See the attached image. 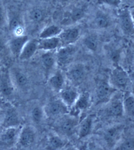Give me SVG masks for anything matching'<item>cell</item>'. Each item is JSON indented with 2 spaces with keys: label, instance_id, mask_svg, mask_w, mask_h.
Wrapping results in <instances>:
<instances>
[{
  "label": "cell",
  "instance_id": "13",
  "mask_svg": "<svg viewBox=\"0 0 134 150\" xmlns=\"http://www.w3.org/2000/svg\"><path fill=\"white\" fill-rule=\"evenodd\" d=\"M72 48L70 47L62 49L59 52V58L61 60H65L72 53Z\"/></svg>",
  "mask_w": 134,
  "mask_h": 150
},
{
  "label": "cell",
  "instance_id": "26",
  "mask_svg": "<svg viewBox=\"0 0 134 150\" xmlns=\"http://www.w3.org/2000/svg\"><path fill=\"white\" fill-rule=\"evenodd\" d=\"M111 59L116 63L118 64L120 58V54L117 51H113L111 54Z\"/></svg>",
  "mask_w": 134,
  "mask_h": 150
},
{
  "label": "cell",
  "instance_id": "1",
  "mask_svg": "<svg viewBox=\"0 0 134 150\" xmlns=\"http://www.w3.org/2000/svg\"><path fill=\"white\" fill-rule=\"evenodd\" d=\"M112 80L113 84L117 88L125 90L131 80L128 73L120 67H117L112 73Z\"/></svg>",
  "mask_w": 134,
  "mask_h": 150
},
{
  "label": "cell",
  "instance_id": "23",
  "mask_svg": "<svg viewBox=\"0 0 134 150\" xmlns=\"http://www.w3.org/2000/svg\"><path fill=\"white\" fill-rule=\"evenodd\" d=\"M61 106L58 103H55L53 104L51 107V112L53 114H57L59 113L61 110Z\"/></svg>",
  "mask_w": 134,
  "mask_h": 150
},
{
  "label": "cell",
  "instance_id": "20",
  "mask_svg": "<svg viewBox=\"0 0 134 150\" xmlns=\"http://www.w3.org/2000/svg\"><path fill=\"white\" fill-rule=\"evenodd\" d=\"M84 15V12L80 9H77L74 10L72 14L73 19L74 21H77L81 19Z\"/></svg>",
  "mask_w": 134,
  "mask_h": 150
},
{
  "label": "cell",
  "instance_id": "11",
  "mask_svg": "<svg viewBox=\"0 0 134 150\" xmlns=\"http://www.w3.org/2000/svg\"><path fill=\"white\" fill-rule=\"evenodd\" d=\"M118 150H134V137L123 141L117 147Z\"/></svg>",
  "mask_w": 134,
  "mask_h": 150
},
{
  "label": "cell",
  "instance_id": "34",
  "mask_svg": "<svg viewBox=\"0 0 134 150\" xmlns=\"http://www.w3.org/2000/svg\"><path fill=\"white\" fill-rule=\"evenodd\" d=\"M78 106L80 108L83 109L85 108L87 106L86 101L84 100L81 99L78 102Z\"/></svg>",
  "mask_w": 134,
  "mask_h": 150
},
{
  "label": "cell",
  "instance_id": "28",
  "mask_svg": "<svg viewBox=\"0 0 134 150\" xmlns=\"http://www.w3.org/2000/svg\"><path fill=\"white\" fill-rule=\"evenodd\" d=\"M17 119L15 115H11L8 116L6 119L7 122L8 124H13L16 122Z\"/></svg>",
  "mask_w": 134,
  "mask_h": 150
},
{
  "label": "cell",
  "instance_id": "16",
  "mask_svg": "<svg viewBox=\"0 0 134 150\" xmlns=\"http://www.w3.org/2000/svg\"><path fill=\"white\" fill-rule=\"evenodd\" d=\"M85 43L86 46L89 49L93 51H95L97 47V43L95 40L93 38L89 37L86 39Z\"/></svg>",
  "mask_w": 134,
  "mask_h": 150
},
{
  "label": "cell",
  "instance_id": "22",
  "mask_svg": "<svg viewBox=\"0 0 134 150\" xmlns=\"http://www.w3.org/2000/svg\"><path fill=\"white\" fill-rule=\"evenodd\" d=\"M17 82L20 85L25 84L27 82V79L26 76L22 74H19L17 75Z\"/></svg>",
  "mask_w": 134,
  "mask_h": 150
},
{
  "label": "cell",
  "instance_id": "2",
  "mask_svg": "<svg viewBox=\"0 0 134 150\" xmlns=\"http://www.w3.org/2000/svg\"><path fill=\"white\" fill-rule=\"evenodd\" d=\"M120 25L124 33L127 35L134 33V24L130 12L123 11L120 16Z\"/></svg>",
  "mask_w": 134,
  "mask_h": 150
},
{
  "label": "cell",
  "instance_id": "24",
  "mask_svg": "<svg viewBox=\"0 0 134 150\" xmlns=\"http://www.w3.org/2000/svg\"><path fill=\"white\" fill-rule=\"evenodd\" d=\"M82 69L78 67L74 70L73 72V76L75 79H78L82 75Z\"/></svg>",
  "mask_w": 134,
  "mask_h": 150
},
{
  "label": "cell",
  "instance_id": "17",
  "mask_svg": "<svg viewBox=\"0 0 134 150\" xmlns=\"http://www.w3.org/2000/svg\"><path fill=\"white\" fill-rule=\"evenodd\" d=\"M43 16L42 11L38 9L34 10L31 14V19L36 21H39L41 20Z\"/></svg>",
  "mask_w": 134,
  "mask_h": 150
},
{
  "label": "cell",
  "instance_id": "7",
  "mask_svg": "<svg viewBox=\"0 0 134 150\" xmlns=\"http://www.w3.org/2000/svg\"><path fill=\"white\" fill-rule=\"evenodd\" d=\"M114 90H115L111 88L107 83H104L99 88L98 90V94L100 98H104L108 97Z\"/></svg>",
  "mask_w": 134,
  "mask_h": 150
},
{
  "label": "cell",
  "instance_id": "31",
  "mask_svg": "<svg viewBox=\"0 0 134 150\" xmlns=\"http://www.w3.org/2000/svg\"><path fill=\"white\" fill-rule=\"evenodd\" d=\"M15 135V130L13 129L9 130L8 131L6 135V139H12L13 138Z\"/></svg>",
  "mask_w": 134,
  "mask_h": 150
},
{
  "label": "cell",
  "instance_id": "29",
  "mask_svg": "<svg viewBox=\"0 0 134 150\" xmlns=\"http://www.w3.org/2000/svg\"><path fill=\"white\" fill-rule=\"evenodd\" d=\"M63 97L64 99L67 101H71L73 98L72 94L70 91H66L63 94Z\"/></svg>",
  "mask_w": 134,
  "mask_h": 150
},
{
  "label": "cell",
  "instance_id": "5",
  "mask_svg": "<svg viewBox=\"0 0 134 150\" xmlns=\"http://www.w3.org/2000/svg\"><path fill=\"white\" fill-rule=\"evenodd\" d=\"M28 40L27 36H22L13 40L11 43V48L13 54H18L20 53L22 49Z\"/></svg>",
  "mask_w": 134,
  "mask_h": 150
},
{
  "label": "cell",
  "instance_id": "39",
  "mask_svg": "<svg viewBox=\"0 0 134 150\" xmlns=\"http://www.w3.org/2000/svg\"><path fill=\"white\" fill-rule=\"evenodd\" d=\"M131 14L133 22L134 24V11H132L131 13Z\"/></svg>",
  "mask_w": 134,
  "mask_h": 150
},
{
  "label": "cell",
  "instance_id": "12",
  "mask_svg": "<svg viewBox=\"0 0 134 150\" xmlns=\"http://www.w3.org/2000/svg\"><path fill=\"white\" fill-rule=\"evenodd\" d=\"M59 31V29L58 27L55 26H51L45 30L44 31L40 34V37L42 38H46L52 36V35H55L57 34Z\"/></svg>",
  "mask_w": 134,
  "mask_h": 150
},
{
  "label": "cell",
  "instance_id": "8",
  "mask_svg": "<svg viewBox=\"0 0 134 150\" xmlns=\"http://www.w3.org/2000/svg\"><path fill=\"white\" fill-rule=\"evenodd\" d=\"M59 43L58 39L52 38L44 40L40 42V47L44 49H52L57 46Z\"/></svg>",
  "mask_w": 134,
  "mask_h": 150
},
{
  "label": "cell",
  "instance_id": "38",
  "mask_svg": "<svg viewBox=\"0 0 134 150\" xmlns=\"http://www.w3.org/2000/svg\"><path fill=\"white\" fill-rule=\"evenodd\" d=\"M3 48V44L1 41H0V51H1Z\"/></svg>",
  "mask_w": 134,
  "mask_h": 150
},
{
  "label": "cell",
  "instance_id": "35",
  "mask_svg": "<svg viewBox=\"0 0 134 150\" xmlns=\"http://www.w3.org/2000/svg\"><path fill=\"white\" fill-rule=\"evenodd\" d=\"M3 19V10L1 5H0V22L2 21Z\"/></svg>",
  "mask_w": 134,
  "mask_h": 150
},
{
  "label": "cell",
  "instance_id": "21",
  "mask_svg": "<svg viewBox=\"0 0 134 150\" xmlns=\"http://www.w3.org/2000/svg\"><path fill=\"white\" fill-rule=\"evenodd\" d=\"M90 123L89 122H86L83 125L80 131V134L82 136H84L87 134L89 130Z\"/></svg>",
  "mask_w": 134,
  "mask_h": 150
},
{
  "label": "cell",
  "instance_id": "19",
  "mask_svg": "<svg viewBox=\"0 0 134 150\" xmlns=\"http://www.w3.org/2000/svg\"><path fill=\"white\" fill-rule=\"evenodd\" d=\"M43 60L45 64L47 66H51L54 63L53 57L50 54H47L44 55L43 57Z\"/></svg>",
  "mask_w": 134,
  "mask_h": 150
},
{
  "label": "cell",
  "instance_id": "18",
  "mask_svg": "<svg viewBox=\"0 0 134 150\" xmlns=\"http://www.w3.org/2000/svg\"><path fill=\"white\" fill-rule=\"evenodd\" d=\"M51 82L55 87H60L62 86L63 82L62 77L60 74H57L51 80Z\"/></svg>",
  "mask_w": 134,
  "mask_h": 150
},
{
  "label": "cell",
  "instance_id": "6",
  "mask_svg": "<svg viewBox=\"0 0 134 150\" xmlns=\"http://www.w3.org/2000/svg\"><path fill=\"white\" fill-rule=\"evenodd\" d=\"M110 112L112 115L114 116H121L124 112L123 101H121L120 99L114 100L111 104Z\"/></svg>",
  "mask_w": 134,
  "mask_h": 150
},
{
  "label": "cell",
  "instance_id": "37",
  "mask_svg": "<svg viewBox=\"0 0 134 150\" xmlns=\"http://www.w3.org/2000/svg\"><path fill=\"white\" fill-rule=\"evenodd\" d=\"M103 1L105 3H109V4L114 3L115 1V0H103Z\"/></svg>",
  "mask_w": 134,
  "mask_h": 150
},
{
  "label": "cell",
  "instance_id": "27",
  "mask_svg": "<svg viewBox=\"0 0 134 150\" xmlns=\"http://www.w3.org/2000/svg\"><path fill=\"white\" fill-rule=\"evenodd\" d=\"M62 129L66 132H70L72 129V125L69 122H65L62 126Z\"/></svg>",
  "mask_w": 134,
  "mask_h": 150
},
{
  "label": "cell",
  "instance_id": "41",
  "mask_svg": "<svg viewBox=\"0 0 134 150\" xmlns=\"http://www.w3.org/2000/svg\"><path fill=\"white\" fill-rule=\"evenodd\" d=\"M62 1H69V0H62Z\"/></svg>",
  "mask_w": 134,
  "mask_h": 150
},
{
  "label": "cell",
  "instance_id": "3",
  "mask_svg": "<svg viewBox=\"0 0 134 150\" xmlns=\"http://www.w3.org/2000/svg\"><path fill=\"white\" fill-rule=\"evenodd\" d=\"M124 112L130 117H134V96L132 94L126 95L123 100Z\"/></svg>",
  "mask_w": 134,
  "mask_h": 150
},
{
  "label": "cell",
  "instance_id": "10",
  "mask_svg": "<svg viewBox=\"0 0 134 150\" xmlns=\"http://www.w3.org/2000/svg\"><path fill=\"white\" fill-rule=\"evenodd\" d=\"M78 31L76 29H72L67 30L62 34V38L66 42H71L74 40L78 37Z\"/></svg>",
  "mask_w": 134,
  "mask_h": 150
},
{
  "label": "cell",
  "instance_id": "30",
  "mask_svg": "<svg viewBox=\"0 0 134 150\" xmlns=\"http://www.w3.org/2000/svg\"><path fill=\"white\" fill-rule=\"evenodd\" d=\"M52 145L54 147H58L61 145V141L58 138H54L51 142Z\"/></svg>",
  "mask_w": 134,
  "mask_h": 150
},
{
  "label": "cell",
  "instance_id": "36",
  "mask_svg": "<svg viewBox=\"0 0 134 150\" xmlns=\"http://www.w3.org/2000/svg\"><path fill=\"white\" fill-rule=\"evenodd\" d=\"M129 76H130L131 80L132 81L134 84V71L132 72L131 73L130 75H129Z\"/></svg>",
  "mask_w": 134,
  "mask_h": 150
},
{
  "label": "cell",
  "instance_id": "42",
  "mask_svg": "<svg viewBox=\"0 0 134 150\" xmlns=\"http://www.w3.org/2000/svg\"><path fill=\"white\" fill-rule=\"evenodd\" d=\"M133 57H134V50H133Z\"/></svg>",
  "mask_w": 134,
  "mask_h": 150
},
{
  "label": "cell",
  "instance_id": "9",
  "mask_svg": "<svg viewBox=\"0 0 134 150\" xmlns=\"http://www.w3.org/2000/svg\"><path fill=\"white\" fill-rule=\"evenodd\" d=\"M36 49V46L34 43H30L27 45L23 51L22 52L21 58L22 59H27L31 57Z\"/></svg>",
  "mask_w": 134,
  "mask_h": 150
},
{
  "label": "cell",
  "instance_id": "15",
  "mask_svg": "<svg viewBox=\"0 0 134 150\" xmlns=\"http://www.w3.org/2000/svg\"><path fill=\"white\" fill-rule=\"evenodd\" d=\"M31 135L28 132H24L22 134L20 142L23 145H28L31 141Z\"/></svg>",
  "mask_w": 134,
  "mask_h": 150
},
{
  "label": "cell",
  "instance_id": "25",
  "mask_svg": "<svg viewBox=\"0 0 134 150\" xmlns=\"http://www.w3.org/2000/svg\"><path fill=\"white\" fill-rule=\"evenodd\" d=\"M33 115L34 118L36 121H38L40 120L41 117V112L40 110L38 108H35L33 112Z\"/></svg>",
  "mask_w": 134,
  "mask_h": 150
},
{
  "label": "cell",
  "instance_id": "40",
  "mask_svg": "<svg viewBox=\"0 0 134 150\" xmlns=\"http://www.w3.org/2000/svg\"><path fill=\"white\" fill-rule=\"evenodd\" d=\"M131 93L134 96V84L132 85L131 86Z\"/></svg>",
  "mask_w": 134,
  "mask_h": 150
},
{
  "label": "cell",
  "instance_id": "14",
  "mask_svg": "<svg viewBox=\"0 0 134 150\" xmlns=\"http://www.w3.org/2000/svg\"><path fill=\"white\" fill-rule=\"evenodd\" d=\"M96 23L100 28H105L107 27L108 22L106 18L103 16L98 17L95 20Z\"/></svg>",
  "mask_w": 134,
  "mask_h": 150
},
{
  "label": "cell",
  "instance_id": "33",
  "mask_svg": "<svg viewBox=\"0 0 134 150\" xmlns=\"http://www.w3.org/2000/svg\"><path fill=\"white\" fill-rule=\"evenodd\" d=\"M2 91L3 93L6 95H9L11 92V89L7 86H3L2 88Z\"/></svg>",
  "mask_w": 134,
  "mask_h": 150
},
{
  "label": "cell",
  "instance_id": "4",
  "mask_svg": "<svg viewBox=\"0 0 134 150\" xmlns=\"http://www.w3.org/2000/svg\"><path fill=\"white\" fill-rule=\"evenodd\" d=\"M123 126H117L109 129L105 134V138L108 142H113L119 139L122 132Z\"/></svg>",
  "mask_w": 134,
  "mask_h": 150
},
{
  "label": "cell",
  "instance_id": "32",
  "mask_svg": "<svg viewBox=\"0 0 134 150\" xmlns=\"http://www.w3.org/2000/svg\"><path fill=\"white\" fill-rule=\"evenodd\" d=\"M18 22L16 19H13L11 22L10 25V29L14 30L17 28L18 26Z\"/></svg>",
  "mask_w": 134,
  "mask_h": 150
}]
</instances>
